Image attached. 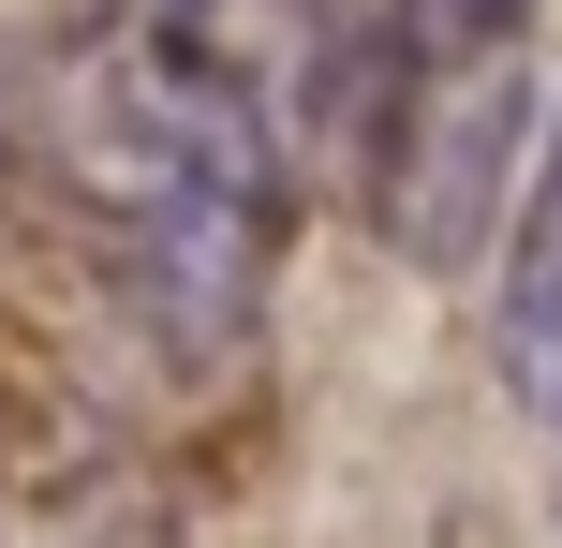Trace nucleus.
I'll return each instance as SVG.
<instances>
[{"mask_svg": "<svg viewBox=\"0 0 562 548\" xmlns=\"http://www.w3.org/2000/svg\"><path fill=\"white\" fill-rule=\"evenodd\" d=\"M326 134V0H89L45 89V178L164 371L267 326L296 148Z\"/></svg>", "mask_w": 562, "mask_h": 548, "instance_id": "obj_1", "label": "nucleus"}, {"mask_svg": "<svg viewBox=\"0 0 562 548\" xmlns=\"http://www.w3.org/2000/svg\"><path fill=\"white\" fill-rule=\"evenodd\" d=\"M326 134L400 267H474L533 134V0H326Z\"/></svg>", "mask_w": 562, "mask_h": 548, "instance_id": "obj_2", "label": "nucleus"}, {"mask_svg": "<svg viewBox=\"0 0 562 548\" xmlns=\"http://www.w3.org/2000/svg\"><path fill=\"white\" fill-rule=\"evenodd\" d=\"M504 385L533 415H562V134H548V178H533L518 253H504Z\"/></svg>", "mask_w": 562, "mask_h": 548, "instance_id": "obj_3", "label": "nucleus"}, {"mask_svg": "<svg viewBox=\"0 0 562 548\" xmlns=\"http://www.w3.org/2000/svg\"><path fill=\"white\" fill-rule=\"evenodd\" d=\"M548 430H562V415H548Z\"/></svg>", "mask_w": 562, "mask_h": 548, "instance_id": "obj_4", "label": "nucleus"}]
</instances>
